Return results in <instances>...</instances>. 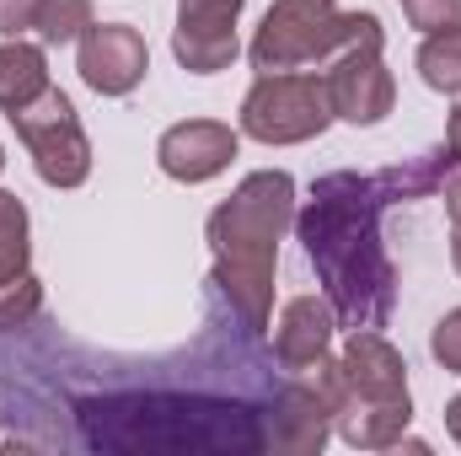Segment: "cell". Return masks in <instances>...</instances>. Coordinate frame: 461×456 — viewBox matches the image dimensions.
<instances>
[{
	"label": "cell",
	"mask_w": 461,
	"mask_h": 456,
	"mask_svg": "<svg viewBox=\"0 0 461 456\" xmlns=\"http://www.w3.org/2000/svg\"><path fill=\"white\" fill-rule=\"evenodd\" d=\"M38 27V0H0V38H22Z\"/></svg>",
	"instance_id": "44dd1931"
},
{
	"label": "cell",
	"mask_w": 461,
	"mask_h": 456,
	"mask_svg": "<svg viewBox=\"0 0 461 456\" xmlns=\"http://www.w3.org/2000/svg\"><path fill=\"white\" fill-rule=\"evenodd\" d=\"M322 76H328L333 118H344V123L370 129V123H381V118L392 114V103H397L392 70H386V59H381V38H365V43L344 49Z\"/></svg>",
	"instance_id": "ba28073f"
},
{
	"label": "cell",
	"mask_w": 461,
	"mask_h": 456,
	"mask_svg": "<svg viewBox=\"0 0 461 456\" xmlns=\"http://www.w3.org/2000/svg\"><path fill=\"white\" fill-rule=\"evenodd\" d=\"M81 441L92 451L118 456H252L268 451V414L221 403V397H183V392H113L76 408Z\"/></svg>",
	"instance_id": "7a4b0ae2"
},
{
	"label": "cell",
	"mask_w": 461,
	"mask_h": 456,
	"mask_svg": "<svg viewBox=\"0 0 461 456\" xmlns=\"http://www.w3.org/2000/svg\"><path fill=\"white\" fill-rule=\"evenodd\" d=\"M317 387L333 408V424L354 451H386L413 424L408 365L375 328L348 333L339 360H317Z\"/></svg>",
	"instance_id": "277c9868"
},
{
	"label": "cell",
	"mask_w": 461,
	"mask_h": 456,
	"mask_svg": "<svg viewBox=\"0 0 461 456\" xmlns=\"http://www.w3.org/2000/svg\"><path fill=\"white\" fill-rule=\"evenodd\" d=\"M156 161L172 183H210L236 161V129L215 118H183L161 134Z\"/></svg>",
	"instance_id": "8fae6325"
},
{
	"label": "cell",
	"mask_w": 461,
	"mask_h": 456,
	"mask_svg": "<svg viewBox=\"0 0 461 456\" xmlns=\"http://www.w3.org/2000/svg\"><path fill=\"white\" fill-rule=\"evenodd\" d=\"M419 76H424V87H435V92H446V97H461V27L424 38V49H419Z\"/></svg>",
	"instance_id": "9a60e30c"
},
{
	"label": "cell",
	"mask_w": 461,
	"mask_h": 456,
	"mask_svg": "<svg viewBox=\"0 0 461 456\" xmlns=\"http://www.w3.org/2000/svg\"><path fill=\"white\" fill-rule=\"evenodd\" d=\"M333 328H339V317H333L328 296H322V301H317V296L285 301L279 328H274V354H279V365H285V370H312L317 360H328Z\"/></svg>",
	"instance_id": "4fadbf2b"
},
{
	"label": "cell",
	"mask_w": 461,
	"mask_h": 456,
	"mask_svg": "<svg viewBox=\"0 0 461 456\" xmlns=\"http://www.w3.org/2000/svg\"><path fill=\"white\" fill-rule=\"evenodd\" d=\"M0 167H5V156H0Z\"/></svg>",
	"instance_id": "d4e9b609"
},
{
	"label": "cell",
	"mask_w": 461,
	"mask_h": 456,
	"mask_svg": "<svg viewBox=\"0 0 461 456\" xmlns=\"http://www.w3.org/2000/svg\"><path fill=\"white\" fill-rule=\"evenodd\" d=\"M440 194H446V215H451V263H456V274H461V167L446 172Z\"/></svg>",
	"instance_id": "7402d4cb"
},
{
	"label": "cell",
	"mask_w": 461,
	"mask_h": 456,
	"mask_svg": "<svg viewBox=\"0 0 461 456\" xmlns=\"http://www.w3.org/2000/svg\"><path fill=\"white\" fill-rule=\"evenodd\" d=\"M333 435V408L322 397V387L295 381L279 392V403L268 408V451L274 456H317Z\"/></svg>",
	"instance_id": "7c38bea8"
},
{
	"label": "cell",
	"mask_w": 461,
	"mask_h": 456,
	"mask_svg": "<svg viewBox=\"0 0 461 456\" xmlns=\"http://www.w3.org/2000/svg\"><path fill=\"white\" fill-rule=\"evenodd\" d=\"M402 11H408V22L419 32H451V27H461V0H402Z\"/></svg>",
	"instance_id": "d6986e66"
},
{
	"label": "cell",
	"mask_w": 461,
	"mask_h": 456,
	"mask_svg": "<svg viewBox=\"0 0 461 456\" xmlns=\"http://www.w3.org/2000/svg\"><path fill=\"white\" fill-rule=\"evenodd\" d=\"M236 16L241 0H177V27H172V54L194 76H215L236 59Z\"/></svg>",
	"instance_id": "30bf717a"
},
{
	"label": "cell",
	"mask_w": 461,
	"mask_h": 456,
	"mask_svg": "<svg viewBox=\"0 0 461 456\" xmlns=\"http://www.w3.org/2000/svg\"><path fill=\"white\" fill-rule=\"evenodd\" d=\"M295 221V183L290 172H247L226 205L210 215V252H215V285L241 317L247 333L268 328L274 312V263L279 236Z\"/></svg>",
	"instance_id": "3957f363"
},
{
	"label": "cell",
	"mask_w": 461,
	"mask_h": 456,
	"mask_svg": "<svg viewBox=\"0 0 461 456\" xmlns=\"http://www.w3.org/2000/svg\"><path fill=\"white\" fill-rule=\"evenodd\" d=\"M456 156L440 145L424 161L386 167V172H333L312 188L306 210L295 215V231L306 242V258L322 279V296L333 317L348 333L359 328H386L397 306V263L381 242V215L408 199H429Z\"/></svg>",
	"instance_id": "6da1fadb"
},
{
	"label": "cell",
	"mask_w": 461,
	"mask_h": 456,
	"mask_svg": "<svg viewBox=\"0 0 461 456\" xmlns=\"http://www.w3.org/2000/svg\"><path fill=\"white\" fill-rule=\"evenodd\" d=\"M76 70H81V81H86L97 97H129V92L145 81V70H150L145 38H140L129 22H92V27L81 32Z\"/></svg>",
	"instance_id": "9c48e42d"
},
{
	"label": "cell",
	"mask_w": 461,
	"mask_h": 456,
	"mask_svg": "<svg viewBox=\"0 0 461 456\" xmlns=\"http://www.w3.org/2000/svg\"><path fill=\"white\" fill-rule=\"evenodd\" d=\"M27 274V210L16 194L0 188V279Z\"/></svg>",
	"instance_id": "e0dca14e"
},
{
	"label": "cell",
	"mask_w": 461,
	"mask_h": 456,
	"mask_svg": "<svg viewBox=\"0 0 461 456\" xmlns=\"http://www.w3.org/2000/svg\"><path fill=\"white\" fill-rule=\"evenodd\" d=\"M365 38H381V22L370 11H339L333 0H274L252 38V65L263 76L312 70V65H333L344 49Z\"/></svg>",
	"instance_id": "5b68a950"
},
{
	"label": "cell",
	"mask_w": 461,
	"mask_h": 456,
	"mask_svg": "<svg viewBox=\"0 0 461 456\" xmlns=\"http://www.w3.org/2000/svg\"><path fill=\"white\" fill-rule=\"evenodd\" d=\"M92 27V0H38V38L43 43H76Z\"/></svg>",
	"instance_id": "2e32d148"
},
{
	"label": "cell",
	"mask_w": 461,
	"mask_h": 456,
	"mask_svg": "<svg viewBox=\"0 0 461 456\" xmlns=\"http://www.w3.org/2000/svg\"><path fill=\"white\" fill-rule=\"evenodd\" d=\"M446 150L456 156V167H461V103H456V114H451V123H446Z\"/></svg>",
	"instance_id": "603a6c76"
},
{
	"label": "cell",
	"mask_w": 461,
	"mask_h": 456,
	"mask_svg": "<svg viewBox=\"0 0 461 456\" xmlns=\"http://www.w3.org/2000/svg\"><path fill=\"white\" fill-rule=\"evenodd\" d=\"M446 424H451V435L461 441V392L451 397V403H446Z\"/></svg>",
	"instance_id": "cb8c5ba5"
},
{
	"label": "cell",
	"mask_w": 461,
	"mask_h": 456,
	"mask_svg": "<svg viewBox=\"0 0 461 456\" xmlns=\"http://www.w3.org/2000/svg\"><path fill=\"white\" fill-rule=\"evenodd\" d=\"M43 92H49V59H43V49L22 43V38L0 43V108L16 114V108H27Z\"/></svg>",
	"instance_id": "5bb4252c"
},
{
	"label": "cell",
	"mask_w": 461,
	"mask_h": 456,
	"mask_svg": "<svg viewBox=\"0 0 461 456\" xmlns=\"http://www.w3.org/2000/svg\"><path fill=\"white\" fill-rule=\"evenodd\" d=\"M38 312H43V285H38L32 274H11V279H0V333L27 328Z\"/></svg>",
	"instance_id": "ac0fdd59"
},
{
	"label": "cell",
	"mask_w": 461,
	"mask_h": 456,
	"mask_svg": "<svg viewBox=\"0 0 461 456\" xmlns=\"http://www.w3.org/2000/svg\"><path fill=\"white\" fill-rule=\"evenodd\" d=\"M328 123H333L328 76H317V70L258 76L241 103V134H252L263 145H301V140H317Z\"/></svg>",
	"instance_id": "8992f818"
},
{
	"label": "cell",
	"mask_w": 461,
	"mask_h": 456,
	"mask_svg": "<svg viewBox=\"0 0 461 456\" xmlns=\"http://www.w3.org/2000/svg\"><path fill=\"white\" fill-rule=\"evenodd\" d=\"M5 118L16 123V134H22V145H27V156H32V167H38V178L49 188H81L86 183L92 140H86L81 118H76L70 97L59 87H49L43 97H32L27 108H16Z\"/></svg>",
	"instance_id": "52a82bcc"
},
{
	"label": "cell",
	"mask_w": 461,
	"mask_h": 456,
	"mask_svg": "<svg viewBox=\"0 0 461 456\" xmlns=\"http://www.w3.org/2000/svg\"><path fill=\"white\" fill-rule=\"evenodd\" d=\"M429 349H435V360H440L451 376H461V306H456V312H446V317L435 323V339H429Z\"/></svg>",
	"instance_id": "ffe728a7"
}]
</instances>
